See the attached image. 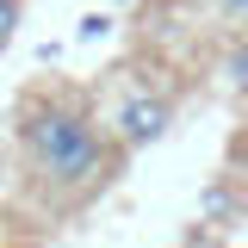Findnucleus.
<instances>
[{"mask_svg":"<svg viewBox=\"0 0 248 248\" xmlns=\"http://www.w3.org/2000/svg\"><path fill=\"white\" fill-rule=\"evenodd\" d=\"M230 174H248V124L230 137Z\"/></svg>","mask_w":248,"mask_h":248,"instance_id":"423d86ee","label":"nucleus"},{"mask_svg":"<svg viewBox=\"0 0 248 248\" xmlns=\"http://www.w3.org/2000/svg\"><path fill=\"white\" fill-rule=\"evenodd\" d=\"M19 19H25V0H0V50L13 44V31H19Z\"/></svg>","mask_w":248,"mask_h":248,"instance_id":"20e7f679","label":"nucleus"},{"mask_svg":"<svg viewBox=\"0 0 248 248\" xmlns=\"http://www.w3.org/2000/svg\"><path fill=\"white\" fill-rule=\"evenodd\" d=\"M174 130V99L168 93H130L118 112H112V137L118 149H149Z\"/></svg>","mask_w":248,"mask_h":248,"instance_id":"f03ea898","label":"nucleus"},{"mask_svg":"<svg viewBox=\"0 0 248 248\" xmlns=\"http://www.w3.org/2000/svg\"><path fill=\"white\" fill-rule=\"evenodd\" d=\"M230 211H236L230 186H211V192H205V217H230Z\"/></svg>","mask_w":248,"mask_h":248,"instance_id":"39448f33","label":"nucleus"},{"mask_svg":"<svg viewBox=\"0 0 248 248\" xmlns=\"http://www.w3.org/2000/svg\"><path fill=\"white\" fill-rule=\"evenodd\" d=\"M217 6H223L230 19H248V0H217Z\"/></svg>","mask_w":248,"mask_h":248,"instance_id":"0eeeda50","label":"nucleus"},{"mask_svg":"<svg viewBox=\"0 0 248 248\" xmlns=\"http://www.w3.org/2000/svg\"><path fill=\"white\" fill-rule=\"evenodd\" d=\"M118 6H124V0H118Z\"/></svg>","mask_w":248,"mask_h":248,"instance_id":"6e6552de","label":"nucleus"},{"mask_svg":"<svg viewBox=\"0 0 248 248\" xmlns=\"http://www.w3.org/2000/svg\"><path fill=\"white\" fill-rule=\"evenodd\" d=\"M223 81L236 99H248V37H236L230 50H223Z\"/></svg>","mask_w":248,"mask_h":248,"instance_id":"7ed1b4c3","label":"nucleus"},{"mask_svg":"<svg viewBox=\"0 0 248 248\" xmlns=\"http://www.w3.org/2000/svg\"><path fill=\"white\" fill-rule=\"evenodd\" d=\"M19 149H25L31 174L50 192H87V186L106 180V161H112L99 124L81 106H68V99H25V112H19Z\"/></svg>","mask_w":248,"mask_h":248,"instance_id":"f257e3e1","label":"nucleus"}]
</instances>
